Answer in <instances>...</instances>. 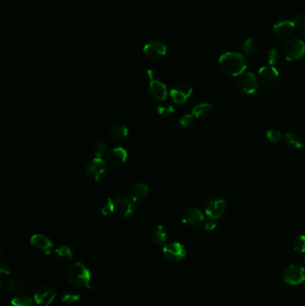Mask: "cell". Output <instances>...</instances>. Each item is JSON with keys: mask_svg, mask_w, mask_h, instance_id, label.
<instances>
[{"mask_svg": "<svg viewBox=\"0 0 305 306\" xmlns=\"http://www.w3.org/2000/svg\"><path fill=\"white\" fill-rule=\"evenodd\" d=\"M107 151V145L102 140L96 141L92 145V152L94 154L95 158L97 159H101L105 153Z\"/></svg>", "mask_w": 305, "mask_h": 306, "instance_id": "obj_30", "label": "cell"}, {"mask_svg": "<svg viewBox=\"0 0 305 306\" xmlns=\"http://www.w3.org/2000/svg\"><path fill=\"white\" fill-rule=\"evenodd\" d=\"M163 255L165 258L171 263H178L185 259L186 250L185 246L180 243L173 242L163 247Z\"/></svg>", "mask_w": 305, "mask_h": 306, "instance_id": "obj_12", "label": "cell"}, {"mask_svg": "<svg viewBox=\"0 0 305 306\" xmlns=\"http://www.w3.org/2000/svg\"><path fill=\"white\" fill-rule=\"evenodd\" d=\"M293 247L294 250L297 253H305V235H300L297 236L294 241H293Z\"/></svg>", "mask_w": 305, "mask_h": 306, "instance_id": "obj_31", "label": "cell"}, {"mask_svg": "<svg viewBox=\"0 0 305 306\" xmlns=\"http://www.w3.org/2000/svg\"><path fill=\"white\" fill-rule=\"evenodd\" d=\"M129 129L123 124H116L113 125L110 130V136L116 142H123L128 137Z\"/></svg>", "mask_w": 305, "mask_h": 306, "instance_id": "obj_23", "label": "cell"}, {"mask_svg": "<svg viewBox=\"0 0 305 306\" xmlns=\"http://www.w3.org/2000/svg\"><path fill=\"white\" fill-rule=\"evenodd\" d=\"M296 27L292 20H281L273 26V32L279 39H288L291 38Z\"/></svg>", "mask_w": 305, "mask_h": 306, "instance_id": "obj_16", "label": "cell"}, {"mask_svg": "<svg viewBox=\"0 0 305 306\" xmlns=\"http://www.w3.org/2000/svg\"><path fill=\"white\" fill-rule=\"evenodd\" d=\"M227 211V202L221 198L211 199L205 205V213L212 220H217Z\"/></svg>", "mask_w": 305, "mask_h": 306, "instance_id": "obj_13", "label": "cell"}, {"mask_svg": "<svg viewBox=\"0 0 305 306\" xmlns=\"http://www.w3.org/2000/svg\"><path fill=\"white\" fill-rule=\"evenodd\" d=\"M193 93V88L187 82H177L170 90V97L176 104L185 103Z\"/></svg>", "mask_w": 305, "mask_h": 306, "instance_id": "obj_11", "label": "cell"}, {"mask_svg": "<svg viewBox=\"0 0 305 306\" xmlns=\"http://www.w3.org/2000/svg\"><path fill=\"white\" fill-rule=\"evenodd\" d=\"M283 56L289 62L299 60L305 55V43L299 38L287 39L282 47Z\"/></svg>", "mask_w": 305, "mask_h": 306, "instance_id": "obj_3", "label": "cell"}, {"mask_svg": "<svg viewBox=\"0 0 305 306\" xmlns=\"http://www.w3.org/2000/svg\"><path fill=\"white\" fill-rule=\"evenodd\" d=\"M258 76L251 72L244 73L237 81V88L244 94H254L259 89Z\"/></svg>", "mask_w": 305, "mask_h": 306, "instance_id": "obj_9", "label": "cell"}, {"mask_svg": "<svg viewBox=\"0 0 305 306\" xmlns=\"http://www.w3.org/2000/svg\"><path fill=\"white\" fill-rule=\"evenodd\" d=\"M168 47L160 40H151L144 45L143 54L149 60L159 61L167 55Z\"/></svg>", "mask_w": 305, "mask_h": 306, "instance_id": "obj_8", "label": "cell"}, {"mask_svg": "<svg viewBox=\"0 0 305 306\" xmlns=\"http://www.w3.org/2000/svg\"><path fill=\"white\" fill-rule=\"evenodd\" d=\"M283 140L286 146L291 150H300L304 144L301 135L297 133H287Z\"/></svg>", "mask_w": 305, "mask_h": 306, "instance_id": "obj_21", "label": "cell"}, {"mask_svg": "<svg viewBox=\"0 0 305 306\" xmlns=\"http://www.w3.org/2000/svg\"><path fill=\"white\" fill-rule=\"evenodd\" d=\"M259 82L268 89H273L279 85L280 81V73L274 66H262L258 72Z\"/></svg>", "mask_w": 305, "mask_h": 306, "instance_id": "obj_5", "label": "cell"}, {"mask_svg": "<svg viewBox=\"0 0 305 306\" xmlns=\"http://www.w3.org/2000/svg\"><path fill=\"white\" fill-rule=\"evenodd\" d=\"M5 290L9 293L21 294L26 289V284L22 278H9L6 280L4 284H2Z\"/></svg>", "mask_w": 305, "mask_h": 306, "instance_id": "obj_19", "label": "cell"}, {"mask_svg": "<svg viewBox=\"0 0 305 306\" xmlns=\"http://www.w3.org/2000/svg\"><path fill=\"white\" fill-rule=\"evenodd\" d=\"M11 304L13 306H33L34 302L31 298L27 296L25 294H17L14 298L12 299Z\"/></svg>", "mask_w": 305, "mask_h": 306, "instance_id": "obj_26", "label": "cell"}, {"mask_svg": "<svg viewBox=\"0 0 305 306\" xmlns=\"http://www.w3.org/2000/svg\"><path fill=\"white\" fill-rule=\"evenodd\" d=\"M266 137L269 141L273 143L279 142L282 139V134L280 133V131L277 129H270L267 131Z\"/></svg>", "mask_w": 305, "mask_h": 306, "instance_id": "obj_33", "label": "cell"}, {"mask_svg": "<svg viewBox=\"0 0 305 306\" xmlns=\"http://www.w3.org/2000/svg\"><path fill=\"white\" fill-rule=\"evenodd\" d=\"M113 201L116 212L120 215L129 217L133 215L137 211L136 203L127 195H116V197L113 199Z\"/></svg>", "mask_w": 305, "mask_h": 306, "instance_id": "obj_7", "label": "cell"}, {"mask_svg": "<svg viewBox=\"0 0 305 306\" xmlns=\"http://www.w3.org/2000/svg\"><path fill=\"white\" fill-rule=\"evenodd\" d=\"M219 65L224 73L237 77L245 73L247 63L243 54L238 52H226L219 56Z\"/></svg>", "mask_w": 305, "mask_h": 306, "instance_id": "obj_1", "label": "cell"}, {"mask_svg": "<svg viewBox=\"0 0 305 306\" xmlns=\"http://www.w3.org/2000/svg\"><path fill=\"white\" fill-rule=\"evenodd\" d=\"M168 232L166 228L159 225L157 226L151 233V239L156 245H162L168 240Z\"/></svg>", "mask_w": 305, "mask_h": 306, "instance_id": "obj_25", "label": "cell"}, {"mask_svg": "<svg viewBox=\"0 0 305 306\" xmlns=\"http://www.w3.org/2000/svg\"><path fill=\"white\" fill-rule=\"evenodd\" d=\"M148 195H149V187L143 183H137L133 185L130 192V197L133 199L135 203L143 202L148 197Z\"/></svg>", "mask_w": 305, "mask_h": 306, "instance_id": "obj_20", "label": "cell"}, {"mask_svg": "<svg viewBox=\"0 0 305 306\" xmlns=\"http://www.w3.org/2000/svg\"><path fill=\"white\" fill-rule=\"evenodd\" d=\"M67 278L70 284L77 289H90L91 274L90 270L82 263H73L69 267Z\"/></svg>", "mask_w": 305, "mask_h": 306, "instance_id": "obj_2", "label": "cell"}, {"mask_svg": "<svg viewBox=\"0 0 305 306\" xmlns=\"http://www.w3.org/2000/svg\"><path fill=\"white\" fill-rule=\"evenodd\" d=\"M292 22L296 26H302L305 23V16L304 14H297L293 17Z\"/></svg>", "mask_w": 305, "mask_h": 306, "instance_id": "obj_37", "label": "cell"}, {"mask_svg": "<svg viewBox=\"0 0 305 306\" xmlns=\"http://www.w3.org/2000/svg\"><path fill=\"white\" fill-rule=\"evenodd\" d=\"M56 255L58 259L65 263L73 259V252L68 246H62L58 247L56 250Z\"/></svg>", "mask_w": 305, "mask_h": 306, "instance_id": "obj_28", "label": "cell"}, {"mask_svg": "<svg viewBox=\"0 0 305 306\" xmlns=\"http://www.w3.org/2000/svg\"><path fill=\"white\" fill-rule=\"evenodd\" d=\"M30 246L38 255H47L53 248L52 242L43 235H34L30 238Z\"/></svg>", "mask_w": 305, "mask_h": 306, "instance_id": "obj_15", "label": "cell"}, {"mask_svg": "<svg viewBox=\"0 0 305 306\" xmlns=\"http://www.w3.org/2000/svg\"><path fill=\"white\" fill-rule=\"evenodd\" d=\"M9 275H10V268L6 263H2L0 267V276L2 281H4L6 277H9Z\"/></svg>", "mask_w": 305, "mask_h": 306, "instance_id": "obj_36", "label": "cell"}, {"mask_svg": "<svg viewBox=\"0 0 305 306\" xmlns=\"http://www.w3.org/2000/svg\"><path fill=\"white\" fill-rule=\"evenodd\" d=\"M115 204L113 199L104 197L98 203V212L102 217H108L115 212Z\"/></svg>", "mask_w": 305, "mask_h": 306, "instance_id": "obj_24", "label": "cell"}, {"mask_svg": "<svg viewBox=\"0 0 305 306\" xmlns=\"http://www.w3.org/2000/svg\"><path fill=\"white\" fill-rule=\"evenodd\" d=\"M283 280L291 286L303 284L305 282V268L297 264L289 265L284 271Z\"/></svg>", "mask_w": 305, "mask_h": 306, "instance_id": "obj_10", "label": "cell"}, {"mask_svg": "<svg viewBox=\"0 0 305 306\" xmlns=\"http://www.w3.org/2000/svg\"><path fill=\"white\" fill-rule=\"evenodd\" d=\"M182 221L187 226H198L204 221V215L198 208H188L182 214Z\"/></svg>", "mask_w": 305, "mask_h": 306, "instance_id": "obj_17", "label": "cell"}, {"mask_svg": "<svg viewBox=\"0 0 305 306\" xmlns=\"http://www.w3.org/2000/svg\"><path fill=\"white\" fill-rule=\"evenodd\" d=\"M148 75L150 77V84L148 89L150 98L156 102H162L168 96L167 86L159 80L154 79L153 72L151 70L148 71Z\"/></svg>", "mask_w": 305, "mask_h": 306, "instance_id": "obj_6", "label": "cell"}, {"mask_svg": "<svg viewBox=\"0 0 305 306\" xmlns=\"http://www.w3.org/2000/svg\"><path fill=\"white\" fill-rule=\"evenodd\" d=\"M212 106L208 102H200L193 108V115L199 119H206L212 114Z\"/></svg>", "mask_w": 305, "mask_h": 306, "instance_id": "obj_22", "label": "cell"}, {"mask_svg": "<svg viewBox=\"0 0 305 306\" xmlns=\"http://www.w3.org/2000/svg\"><path fill=\"white\" fill-rule=\"evenodd\" d=\"M81 298V295L78 293L77 291L73 289H67L61 296L62 302L65 303L66 305H73L74 303L79 301Z\"/></svg>", "mask_w": 305, "mask_h": 306, "instance_id": "obj_27", "label": "cell"}, {"mask_svg": "<svg viewBox=\"0 0 305 306\" xmlns=\"http://www.w3.org/2000/svg\"><path fill=\"white\" fill-rule=\"evenodd\" d=\"M157 111L163 117H169L175 113V108L171 105H160L157 108Z\"/></svg>", "mask_w": 305, "mask_h": 306, "instance_id": "obj_35", "label": "cell"}, {"mask_svg": "<svg viewBox=\"0 0 305 306\" xmlns=\"http://www.w3.org/2000/svg\"><path fill=\"white\" fill-rule=\"evenodd\" d=\"M194 117H195L193 114L184 115L183 117H181L179 124L184 128H189L191 126H193L194 124Z\"/></svg>", "mask_w": 305, "mask_h": 306, "instance_id": "obj_34", "label": "cell"}, {"mask_svg": "<svg viewBox=\"0 0 305 306\" xmlns=\"http://www.w3.org/2000/svg\"><path fill=\"white\" fill-rule=\"evenodd\" d=\"M242 49L246 56H253L257 51V44L254 39L250 38V39H245L242 44Z\"/></svg>", "mask_w": 305, "mask_h": 306, "instance_id": "obj_29", "label": "cell"}, {"mask_svg": "<svg viewBox=\"0 0 305 306\" xmlns=\"http://www.w3.org/2000/svg\"><path fill=\"white\" fill-rule=\"evenodd\" d=\"M279 60H280V54L276 48H271L267 52V61L269 65L274 66L278 64Z\"/></svg>", "mask_w": 305, "mask_h": 306, "instance_id": "obj_32", "label": "cell"}, {"mask_svg": "<svg viewBox=\"0 0 305 306\" xmlns=\"http://www.w3.org/2000/svg\"></svg>", "mask_w": 305, "mask_h": 306, "instance_id": "obj_40", "label": "cell"}, {"mask_svg": "<svg viewBox=\"0 0 305 306\" xmlns=\"http://www.w3.org/2000/svg\"><path fill=\"white\" fill-rule=\"evenodd\" d=\"M56 290L50 286H41L36 290L34 301L39 306H49L56 298Z\"/></svg>", "mask_w": 305, "mask_h": 306, "instance_id": "obj_14", "label": "cell"}, {"mask_svg": "<svg viewBox=\"0 0 305 306\" xmlns=\"http://www.w3.org/2000/svg\"><path fill=\"white\" fill-rule=\"evenodd\" d=\"M216 227H217V223H216L215 220H212V219H210V220H208L205 222V224H204V228L206 230H209V231H212V230H214L216 229Z\"/></svg>", "mask_w": 305, "mask_h": 306, "instance_id": "obj_38", "label": "cell"}, {"mask_svg": "<svg viewBox=\"0 0 305 306\" xmlns=\"http://www.w3.org/2000/svg\"><path fill=\"white\" fill-rule=\"evenodd\" d=\"M108 173L107 162L101 159L95 158L85 167L84 174L87 178L92 182H98L103 179Z\"/></svg>", "mask_w": 305, "mask_h": 306, "instance_id": "obj_4", "label": "cell"}, {"mask_svg": "<svg viewBox=\"0 0 305 306\" xmlns=\"http://www.w3.org/2000/svg\"><path fill=\"white\" fill-rule=\"evenodd\" d=\"M300 35L302 38L305 39V23L301 26V30H300Z\"/></svg>", "mask_w": 305, "mask_h": 306, "instance_id": "obj_39", "label": "cell"}, {"mask_svg": "<svg viewBox=\"0 0 305 306\" xmlns=\"http://www.w3.org/2000/svg\"><path fill=\"white\" fill-rule=\"evenodd\" d=\"M126 159H127V152L125 149L121 147L113 148L110 151H108L107 156H106L107 162L116 167H119V166L125 164Z\"/></svg>", "mask_w": 305, "mask_h": 306, "instance_id": "obj_18", "label": "cell"}]
</instances>
